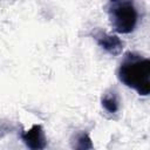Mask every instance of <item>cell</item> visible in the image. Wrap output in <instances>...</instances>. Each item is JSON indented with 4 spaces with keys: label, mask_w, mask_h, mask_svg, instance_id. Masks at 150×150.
Returning a JSON list of instances; mask_svg holds the SVG:
<instances>
[{
    "label": "cell",
    "mask_w": 150,
    "mask_h": 150,
    "mask_svg": "<svg viewBox=\"0 0 150 150\" xmlns=\"http://www.w3.org/2000/svg\"><path fill=\"white\" fill-rule=\"evenodd\" d=\"M12 130H13V125H12L11 122L0 120V138H2L4 136H6L7 134L12 132Z\"/></svg>",
    "instance_id": "7"
},
{
    "label": "cell",
    "mask_w": 150,
    "mask_h": 150,
    "mask_svg": "<svg viewBox=\"0 0 150 150\" xmlns=\"http://www.w3.org/2000/svg\"><path fill=\"white\" fill-rule=\"evenodd\" d=\"M20 137L28 150H45L47 146V137L40 124H34L28 130L22 131Z\"/></svg>",
    "instance_id": "4"
},
{
    "label": "cell",
    "mask_w": 150,
    "mask_h": 150,
    "mask_svg": "<svg viewBox=\"0 0 150 150\" xmlns=\"http://www.w3.org/2000/svg\"><path fill=\"white\" fill-rule=\"evenodd\" d=\"M117 79L138 95L148 96L150 93V60L136 52L127 53L117 68Z\"/></svg>",
    "instance_id": "1"
},
{
    "label": "cell",
    "mask_w": 150,
    "mask_h": 150,
    "mask_svg": "<svg viewBox=\"0 0 150 150\" xmlns=\"http://www.w3.org/2000/svg\"><path fill=\"white\" fill-rule=\"evenodd\" d=\"M101 105L108 114H116L121 108V98L115 89H108L101 97Z\"/></svg>",
    "instance_id": "5"
},
{
    "label": "cell",
    "mask_w": 150,
    "mask_h": 150,
    "mask_svg": "<svg viewBox=\"0 0 150 150\" xmlns=\"http://www.w3.org/2000/svg\"><path fill=\"white\" fill-rule=\"evenodd\" d=\"M91 36L95 42L111 56H118L123 50L124 43L116 34H110L102 29H95L93 30Z\"/></svg>",
    "instance_id": "3"
},
{
    "label": "cell",
    "mask_w": 150,
    "mask_h": 150,
    "mask_svg": "<svg viewBox=\"0 0 150 150\" xmlns=\"http://www.w3.org/2000/svg\"><path fill=\"white\" fill-rule=\"evenodd\" d=\"M105 11L112 29L120 34H129L137 27L139 14L134 1L112 0L107 2Z\"/></svg>",
    "instance_id": "2"
},
{
    "label": "cell",
    "mask_w": 150,
    "mask_h": 150,
    "mask_svg": "<svg viewBox=\"0 0 150 150\" xmlns=\"http://www.w3.org/2000/svg\"><path fill=\"white\" fill-rule=\"evenodd\" d=\"M69 145L71 150H94L91 137L87 131L80 130L70 136Z\"/></svg>",
    "instance_id": "6"
}]
</instances>
